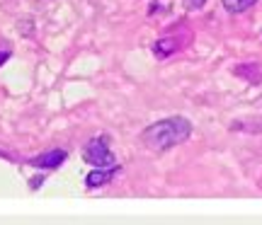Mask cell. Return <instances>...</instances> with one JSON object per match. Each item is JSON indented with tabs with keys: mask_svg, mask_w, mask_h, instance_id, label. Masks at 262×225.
Listing matches in <instances>:
<instances>
[{
	"mask_svg": "<svg viewBox=\"0 0 262 225\" xmlns=\"http://www.w3.org/2000/svg\"><path fill=\"white\" fill-rule=\"evenodd\" d=\"M189 133H192V126L185 116H170V119H163V121L148 126L141 138L150 150H168L178 143L187 141Z\"/></svg>",
	"mask_w": 262,
	"mask_h": 225,
	"instance_id": "cell-1",
	"label": "cell"
},
{
	"mask_svg": "<svg viewBox=\"0 0 262 225\" xmlns=\"http://www.w3.org/2000/svg\"><path fill=\"white\" fill-rule=\"evenodd\" d=\"M83 160L95 167H112L114 155L110 150V138L107 136H95L93 141L83 148Z\"/></svg>",
	"mask_w": 262,
	"mask_h": 225,
	"instance_id": "cell-2",
	"label": "cell"
},
{
	"mask_svg": "<svg viewBox=\"0 0 262 225\" xmlns=\"http://www.w3.org/2000/svg\"><path fill=\"white\" fill-rule=\"evenodd\" d=\"M66 158H68V153L66 150H49V153H41L37 158L29 160V165H34V167H41V169H54L58 165H63Z\"/></svg>",
	"mask_w": 262,
	"mask_h": 225,
	"instance_id": "cell-3",
	"label": "cell"
},
{
	"mask_svg": "<svg viewBox=\"0 0 262 225\" xmlns=\"http://www.w3.org/2000/svg\"><path fill=\"white\" fill-rule=\"evenodd\" d=\"M117 174H122V167L119 165H112V167H100V169H93L88 177H85V184L90 189L95 187H102V184H107L112 177H117Z\"/></svg>",
	"mask_w": 262,
	"mask_h": 225,
	"instance_id": "cell-4",
	"label": "cell"
},
{
	"mask_svg": "<svg viewBox=\"0 0 262 225\" xmlns=\"http://www.w3.org/2000/svg\"><path fill=\"white\" fill-rule=\"evenodd\" d=\"M257 0H224V8L228 10V12H233V15H238V12H245L248 8H253Z\"/></svg>",
	"mask_w": 262,
	"mask_h": 225,
	"instance_id": "cell-5",
	"label": "cell"
},
{
	"mask_svg": "<svg viewBox=\"0 0 262 225\" xmlns=\"http://www.w3.org/2000/svg\"><path fill=\"white\" fill-rule=\"evenodd\" d=\"M185 3H187V8H189V10H199V8H204L206 0H185Z\"/></svg>",
	"mask_w": 262,
	"mask_h": 225,
	"instance_id": "cell-6",
	"label": "cell"
},
{
	"mask_svg": "<svg viewBox=\"0 0 262 225\" xmlns=\"http://www.w3.org/2000/svg\"><path fill=\"white\" fill-rule=\"evenodd\" d=\"M8 58H10V51H0V66H3Z\"/></svg>",
	"mask_w": 262,
	"mask_h": 225,
	"instance_id": "cell-7",
	"label": "cell"
}]
</instances>
